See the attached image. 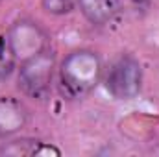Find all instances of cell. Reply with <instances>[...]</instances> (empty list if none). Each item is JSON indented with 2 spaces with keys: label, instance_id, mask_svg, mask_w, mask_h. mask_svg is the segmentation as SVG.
Listing matches in <instances>:
<instances>
[{
  "label": "cell",
  "instance_id": "cell-4",
  "mask_svg": "<svg viewBox=\"0 0 159 157\" xmlns=\"http://www.w3.org/2000/svg\"><path fill=\"white\" fill-rule=\"evenodd\" d=\"M6 37L9 41V46L15 52L17 59L20 61L35 56L43 48H46V34L32 20L15 22L7 30Z\"/></svg>",
  "mask_w": 159,
  "mask_h": 157
},
{
  "label": "cell",
  "instance_id": "cell-1",
  "mask_svg": "<svg viewBox=\"0 0 159 157\" xmlns=\"http://www.w3.org/2000/svg\"><path fill=\"white\" fill-rule=\"evenodd\" d=\"M102 76V61L91 50L70 52L59 69V83L69 98H83Z\"/></svg>",
  "mask_w": 159,
  "mask_h": 157
},
{
  "label": "cell",
  "instance_id": "cell-7",
  "mask_svg": "<svg viewBox=\"0 0 159 157\" xmlns=\"http://www.w3.org/2000/svg\"><path fill=\"white\" fill-rule=\"evenodd\" d=\"M2 154L4 155H44V154L59 155V150L34 139H17L11 141L7 146H4Z\"/></svg>",
  "mask_w": 159,
  "mask_h": 157
},
{
  "label": "cell",
  "instance_id": "cell-2",
  "mask_svg": "<svg viewBox=\"0 0 159 157\" xmlns=\"http://www.w3.org/2000/svg\"><path fill=\"white\" fill-rule=\"evenodd\" d=\"M56 69V54L52 48H43L35 56L22 61L19 70V89L30 98H44Z\"/></svg>",
  "mask_w": 159,
  "mask_h": 157
},
{
  "label": "cell",
  "instance_id": "cell-5",
  "mask_svg": "<svg viewBox=\"0 0 159 157\" xmlns=\"http://www.w3.org/2000/svg\"><path fill=\"white\" fill-rule=\"evenodd\" d=\"M26 109L15 98H0V137H9L26 126Z\"/></svg>",
  "mask_w": 159,
  "mask_h": 157
},
{
  "label": "cell",
  "instance_id": "cell-3",
  "mask_svg": "<svg viewBox=\"0 0 159 157\" xmlns=\"http://www.w3.org/2000/svg\"><path fill=\"white\" fill-rule=\"evenodd\" d=\"M107 91L119 100H131L141 92L143 87V67L131 56H122L113 63L106 78Z\"/></svg>",
  "mask_w": 159,
  "mask_h": 157
},
{
  "label": "cell",
  "instance_id": "cell-8",
  "mask_svg": "<svg viewBox=\"0 0 159 157\" xmlns=\"http://www.w3.org/2000/svg\"><path fill=\"white\" fill-rule=\"evenodd\" d=\"M17 63V56L9 46V41L6 35H0V83L11 76Z\"/></svg>",
  "mask_w": 159,
  "mask_h": 157
},
{
  "label": "cell",
  "instance_id": "cell-6",
  "mask_svg": "<svg viewBox=\"0 0 159 157\" xmlns=\"http://www.w3.org/2000/svg\"><path fill=\"white\" fill-rule=\"evenodd\" d=\"M83 17L96 24H107L120 13V0H76Z\"/></svg>",
  "mask_w": 159,
  "mask_h": 157
},
{
  "label": "cell",
  "instance_id": "cell-9",
  "mask_svg": "<svg viewBox=\"0 0 159 157\" xmlns=\"http://www.w3.org/2000/svg\"><path fill=\"white\" fill-rule=\"evenodd\" d=\"M41 6L50 15H67L74 9L72 0H41Z\"/></svg>",
  "mask_w": 159,
  "mask_h": 157
}]
</instances>
